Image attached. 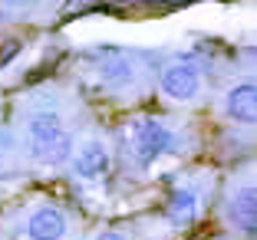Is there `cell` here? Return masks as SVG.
<instances>
[{
	"mask_svg": "<svg viewBox=\"0 0 257 240\" xmlns=\"http://www.w3.org/2000/svg\"><path fill=\"white\" fill-rule=\"evenodd\" d=\"M165 214H168V220L178 224V227L191 224V220L198 217V194L191 188H175L172 197H168V204H165Z\"/></svg>",
	"mask_w": 257,
	"mask_h": 240,
	"instance_id": "9",
	"label": "cell"
},
{
	"mask_svg": "<svg viewBox=\"0 0 257 240\" xmlns=\"http://www.w3.org/2000/svg\"><path fill=\"white\" fill-rule=\"evenodd\" d=\"M227 220H231L241 233L254 237V230H257V194H254V184H241V188L231 194V201H227Z\"/></svg>",
	"mask_w": 257,
	"mask_h": 240,
	"instance_id": "7",
	"label": "cell"
},
{
	"mask_svg": "<svg viewBox=\"0 0 257 240\" xmlns=\"http://www.w3.org/2000/svg\"><path fill=\"white\" fill-rule=\"evenodd\" d=\"M69 161H73V174L83 181H99L102 174L109 171V148L99 138H89V142H83L79 148L69 155Z\"/></svg>",
	"mask_w": 257,
	"mask_h": 240,
	"instance_id": "5",
	"label": "cell"
},
{
	"mask_svg": "<svg viewBox=\"0 0 257 240\" xmlns=\"http://www.w3.org/2000/svg\"><path fill=\"white\" fill-rule=\"evenodd\" d=\"M159 89L172 102H195L201 96V73H198V66L191 60L168 63L159 76Z\"/></svg>",
	"mask_w": 257,
	"mask_h": 240,
	"instance_id": "4",
	"label": "cell"
},
{
	"mask_svg": "<svg viewBox=\"0 0 257 240\" xmlns=\"http://www.w3.org/2000/svg\"><path fill=\"white\" fill-rule=\"evenodd\" d=\"M66 214L53 204H40L27 217V237L30 240H63L66 237Z\"/></svg>",
	"mask_w": 257,
	"mask_h": 240,
	"instance_id": "6",
	"label": "cell"
},
{
	"mask_svg": "<svg viewBox=\"0 0 257 240\" xmlns=\"http://www.w3.org/2000/svg\"><path fill=\"white\" fill-rule=\"evenodd\" d=\"M172 145H175L172 128H168L165 122H159V119H139L136 125L128 128V148H132V155H136L142 165L168 155Z\"/></svg>",
	"mask_w": 257,
	"mask_h": 240,
	"instance_id": "3",
	"label": "cell"
},
{
	"mask_svg": "<svg viewBox=\"0 0 257 240\" xmlns=\"http://www.w3.org/2000/svg\"><path fill=\"white\" fill-rule=\"evenodd\" d=\"M96 240H125V237H122L119 230H99V233H96Z\"/></svg>",
	"mask_w": 257,
	"mask_h": 240,
	"instance_id": "12",
	"label": "cell"
},
{
	"mask_svg": "<svg viewBox=\"0 0 257 240\" xmlns=\"http://www.w3.org/2000/svg\"><path fill=\"white\" fill-rule=\"evenodd\" d=\"M17 50H20L17 43H7V46H4V50H0V66H7V63H10V53H17Z\"/></svg>",
	"mask_w": 257,
	"mask_h": 240,
	"instance_id": "11",
	"label": "cell"
},
{
	"mask_svg": "<svg viewBox=\"0 0 257 240\" xmlns=\"http://www.w3.org/2000/svg\"><path fill=\"white\" fill-rule=\"evenodd\" d=\"M7 10H17V14H27V10H33L40 4V0H0Z\"/></svg>",
	"mask_w": 257,
	"mask_h": 240,
	"instance_id": "10",
	"label": "cell"
},
{
	"mask_svg": "<svg viewBox=\"0 0 257 240\" xmlns=\"http://www.w3.org/2000/svg\"><path fill=\"white\" fill-rule=\"evenodd\" d=\"M224 115L237 125H250L257 119V86L254 83H237L224 96Z\"/></svg>",
	"mask_w": 257,
	"mask_h": 240,
	"instance_id": "8",
	"label": "cell"
},
{
	"mask_svg": "<svg viewBox=\"0 0 257 240\" xmlns=\"http://www.w3.org/2000/svg\"><path fill=\"white\" fill-rule=\"evenodd\" d=\"M89 66L96 69L99 83L109 86V89H132V83L139 79L136 56H132L128 50H119V46L96 50V53L89 56Z\"/></svg>",
	"mask_w": 257,
	"mask_h": 240,
	"instance_id": "2",
	"label": "cell"
},
{
	"mask_svg": "<svg viewBox=\"0 0 257 240\" xmlns=\"http://www.w3.org/2000/svg\"><path fill=\"white\" fill-rule=\"evenodd\" d=\"M23 145L40 165H63L73 155V135L63 125L60 112L53 109H33L23 119Z\"/></svg>",
	"mask_w": 257,
	"mask_h": 240,
	"instance_id": "1",
	"label": "cell"
}]
</instances>
